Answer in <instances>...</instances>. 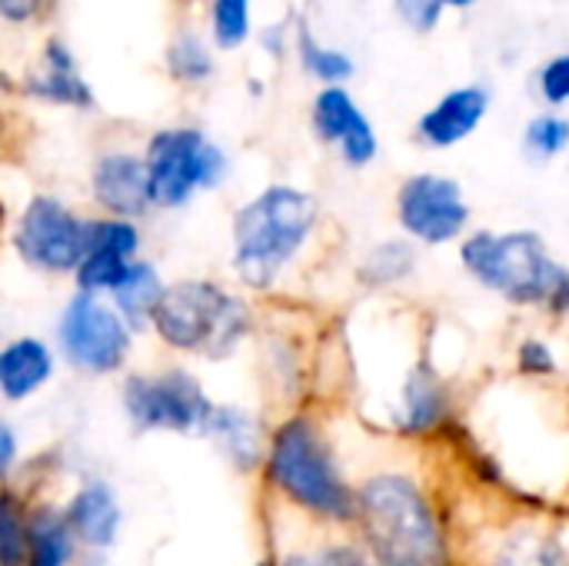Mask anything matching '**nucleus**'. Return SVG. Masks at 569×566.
I'll use <instances>...</instances> for the list:
<instances>
[{
	"label": "nucleus",
	"mask_w": 569,
	"mask_h": 566,
	"mask_svg": "<svg viewBox=\"0 0 569 566\" xmlns=\"http://www.w3.org/2000/svg\"><path fill=\"white\" fill-rule=\"evenodd\" d=\"M317 224V200L293 187H267L233 217V267L247 287H270Z\"/></svg>",
	"instance_id": "f257e3e1"
},
{
	"label": "nucleus",
	"mask_w": 569,
	"mask_h": 566,
	"mask_svg": "<svg viewBox=\"0 0 569 566\" xmlns=\"http://www.w3.org/2000/svg\"><path fill=\"white\" fill-rule=\"evenodd\" d=\"M460 260L470 274L503 294L513 304H547L567 307V270L547 254L537 234H477L460 247Z\"/></svg>",
	"instance_id": "f03ea898"
},
{
	"label": "nucleus",
	"mask_w": 569,
	"mask_h": 566,
	"mask_svg": "<svg viewBox=\"0 0 569 566\" xmlns=\"http://www.w3.org/2000/svg\"><path fill=\"white\" fill-rule=\"evenodd\" d=\"M150 324L177 350L227 354L250 327L247 307L207 280H183L160 294Z\"/></svg>",
	"instance_id": "7ed1b4c3"
},
{
	"label": "nucleus",
	"mask_w": 569,
	"mask_h": 566,
	"mask_svg": "<svg viewBox=\"0 0 569 566\" xmlns=\"http://www.w3.org/2000/svg\"><path fill=\"white\" fill-rule=\"evenodd\" d=\"M360 510L383 566H443L437 524L407 480L377 477L360 494Z\"/></svg>",
	"instance_id": "20e7f679"
},
{
	"label": "nucleus",
	"mask_w": 569,
	"mask_h": 566,
	"mask_svg": "<svg viewBox=\"0 0 569 566\" xmlns=\"http://www.w3.org/2000/svg\"><path fill=\"white\" fill-rule=\"evenodd\" d=\"M143 170H147L150 203L177 207L193 190L213 187L227 170V157L200 130L177 127V130H160L150 140Z\"/></svg>",
	"instance_id": "39448f33"
},
{
	"label": "nucleus",
	"mask_w": 569,
	"mask_h": 566,
	"mask_svg": "<svg viewBox=\"0 0 569 566\" xmlns=\"http://www.w3.org/2000/svg\"><path fill=\"white\" fill-rule=\"evenodd\" d=\"M273 480L287 494H293L300 504H307L320 514H330V517H350L353 514L350 490L340 484L323 444L317 440V434L303 420L287 424L277 434Z\"/></svg>",
	"instance_id": "423d86ee"
},
{
	"label": "nucleus",
	"mask_w": 569,
	"mask_h": 566,
	"mask_svg": "<svg viewBox=\"0 0 569 566\" xmlns=\"http://www.w3.org/2000/svg\"><path fill=\"white\" fill-rule=\"evenodd\" d=\"M60 344L70 364L90 374H110L130 350V327L97 294L83 290L60 317Z\"/></svg>",
	"instance_id": "0eeeda50"
},
{
	"label": "nucleus",
	"mask_w": 569,
	"mask_h": 566,
	"mask_svg": "<svg viewBox=\"0 0 569 566\" xmlns=\"http://www.w3.org/2000/svg\"><path fill=\"white\" fill-rule=\"evenodd\" d=\"M13 244L30 267L63 274L73 270L83 257L87 220L73 217V210H67L53 197H33L20 217Z\"/></svg>",
	"instance_id": "6e6552de"
},
{
	"label": "nucleus",
	"mask_w": 569,
	"mask_h": 566,
	"mask_svg": "<svg viewBox=\"0 0 569 566\" xmlns=\"http://www.w3.org/2000/svg\"><path fill=\"white\" fill-rule=\"evenodd\" d=\"M127 410L137 427H160V430H207L210 400L187 374H163V377H133L123 390Z\"/></svg>",
	"instance_id": "1a4fd4ad"
},
{
	"label": "nucleus",
	"mask_w": 569,
	"mask_h": 566,
	"mask_svg": "<svg viewBox=\"0 0 569 566\" xmlns=\"http://www.w3.org/2000/svg\"><path fill=\"white\" fill-rule=\"evenodd\" d=\"M397 207H400L403 230L433 247L460 237L470 220L460 183H453L450 177H437V173L410 177L400 190Z\"/></svg>",
	"instance_id": "9d476101"
},
{
	"label": "nucleus",
	"mask_w": 569,
	"mask_h": 566,
	"mask_svg": "<svg viewBox=\"0 0 569 566\" xmlns=\"http://www.w3.org/2000/svg\"><path fill=\"white\" fill-rule=\"evenodd\" d=\"M140 247V234L133 224L127 220H90L87 224V244H83V257L77 264V284L80 290H113L127 267L130 257Z\"/></svg>",
	"instance_id": "9b49d317"
},
{
	"label": "nucleus",
	"mask_w": 569,
	"mask_h": 566,
	"mask_svg": "<svg viewBox=\"0 0 569 566\" xmlns=\"http://www.w3.org/2000/svg\"><path fill=\"white\" fill-rule=\"evenodd\" d=\"M313 127L327 143H340L347 163L353 167H363L377 157V137L370 120L360 113L353 97L337 83L320 90L313 103Z\"/></svg>",
	"instance_id": "f8f14e48"
},
{
	"label": "nucleus",
	"mask_w": 569,
	"mask_h": 566,
	"mask_svg": "<svg viewBox=\"0 0 569 566\" xmlns=\"http://www.w3.org/2000/svg\"><path fill=\"white\" fill-rule=\"evenodd\" d=\"M93 197L117 217H140L150 207L147 170L133 153H107L93 167Z\"/></svg>",
	"instance_id": "ddd939ff"
},
{
	"label": "nucleus",
	"mask_w": 569,
	"mask_h": 566,
	"mask_svg": "<svg viewBox=\"0 0 569 566\" xmlns=\"http://www.w3.org/2000/svg\"><path fill=\"white\" fill-rule=\"evenodd\" d=\"M487 107H490V93L483 87L450 90L440 103H433L420 117V137L430 147H453V143H460L463 137H470L477 130Z\"/></svg>",
	"instance_id": "4468645a"
},
{
	"label": "nucleus",
	"mask_w": 569,
	"mask_h": 566,
	"mask_svg": "<svg viewBox=\"0 0 569 566\" xmlns=\"http://www.w3.org/2000/svg\"><path fill=\"white\" fill-rule=\"evenodd\" d=\"M50 354L40 340H13L0 350V394L20 400L50 377Z\"/></svg>",
	"instance_id": "2eb2a0df"
},
{
	"label": "nucleus",
	"mask_w": 569,
	"mask_h": 566,
	"mask_svg": "<svg viewBox=\"0 0 569 566\" xmlns=\"http://www.w3.org/2000/svg\"><path fill=\"white\" fill-rule=\"evenodd\" d=\"M30 93L43 97V100H53V103H70V107H90L93 103L87 83L77 73V63H73L70 50L60 40L47 43V73L30 83Z\"/></svg>",
	"instance_id": "dca6fc26"
},
{
	"label": "nucleus",
	"mask_w": 569,
	"mask_h": 566,
	"mask_svg": "<svg viewBox=\"0 0 569 566\" xmlns=\"http://www.w3.org/2000/svg\"><path fill=\"white\" fill-rule=\"evenodd\" d=\"M117 314L123 317V324H130L133 330L147 327L153 317V307L163 294V284L157 277V270L150 264H130L123 280L110 290Z\"/></svg>",
	"instance_id": "f3484780"
},
{
	"label": "nucleus",
	"mask_w": 569,
	"mask_h": 566,
	"mask_svg": "<svg viewBox=\"0 0 569 566\" xmlns=\"http://www.w3.org/2000/svg\"><path fill=\"white\" fill-rule=\"evenodd\" d=\"M117 520H120L117 504H113L110 490L100 487V484L87 487V490L73 500V507H70V524H73L90 544H100V547H107V544L113 540Z\"/></svg>",
	"instance_id": "a211bd4d"
},
{
	"label": "nucleus",
	"mask_w": 569,
	"mask_h": 566,
	"mask_svg": "<svg viewBox=\"0 0 569 566\" xmlns=\"http://www.w3.org/2000/svg\"><path fill=\"white\" fill-rule=\"evenodd\" d=\"M297 43H300V63H303L317 80H323V83H343V80L353 77V60H350L343 50L323 47V43L310 33V27L300 23Z\"/></svg>",
	"instance_id": "6ab92c4d"
},
{
	"label": "nucleus",
	"mask_w": 569,
	"mask_h": 566,
	"mask_svg": "<svg viewBox=\"0 0 569 566\" xmlns=\"http://www.w3.org/2000/svg\"><path fill=\"white\" fill-rule=\"evenodd\" d=\"M203 434H217L237 460L253 464V457H257V430H253L250 417H243L237 410H210V420H207Z\"/></svg>",
	"instance_id": "aec40b11"
},
{
	"label": "nucleus",
	"mask_w": 569,
	"mask_h": 566,
	"mask_svg": "<svg viewBox=\"0 0 569 566\" xmlns=\"http://www.w3.org/2000/svg\"><path fill=\"white\" fill-rule=\"evenodd\" d=\"M30 566H63L70 560V534L60 520L40 517L30 527Z\"/></svg>",
	"instance_id": "412c9836"
},
{
	"label": "nucleus",
	"mask_w": 569,
	"mask_h": 566,
	"mask_svg": "<svg viewBox=\"0 0 569 566\" xmlns=\"http://www.w3.org/2000/svg\"><path fill=\"white\" fill-rule=\"evenodd\" d=\"M250 37V0H213V40L223 50Z\"/></svg>",
	"instance_id": "4be33fe9"
},
{
	"label": "nucleus",
	"mask_w": 569,
	"mask_h": 566,
	"mask_svg": "<svg viewBox=\"0 0 569 566\" xmlns=\"http://www.w3.org/2000/svg\"><path fill=\"white\" fill-rule=\"evenodd\" d=\"M440 414H443V394L433 384V377H427V374L410 377V384H407V424L413 430H420V427H430Z\"/></svg>",
	"instance_id": "5701e85b"
},
{
	"label": "nucleus",
	"mask_w": 569,
	"mask_h": 566,
	"mask_svg": "<svg viewBox=\"0 0 569 566\" xmlns=\"http://www.w3.org/2000/svg\"><path fill=\"white\" fill-rule=\"evenodd\" d=\"M569 140V127L563 117H557V113H540V117H533L530 120V127H527V150L537 157V160H550V157H557L563 147H567Z\"/></svg>",
	"instance_id": "b1692460"
},
{
	"label": "nucleus",
	"mask_w": 569,
	"mask_h": 566,
	"mask_svg": "<svg viewBox=\"0 0 569 566\" xmlns=\"http://www.w3.org/2000/svg\"><path fill=\"white\" fill-rule=\"evenodd\" d=\"M170 70L180 80H203L213 70V63H210L207 47L197 37H183L170 47Z\"/></svg>",
	"instance_id": "393cba45"
},
{
	"label": "nucleus",
	"mask_w": 569,
	"mask_h": 566,
	"mask_svg": "<svg viewBox=\"0 0 569 566\" xmlns=\"http://www.w3.org/2000/svg\"><path fill=\"white\" fill-rule=\"evenodd\" d=\"M27 550V534L10 497H0V564H20Z\"/></svg>",
	"instance_id": "a878e982"
},
{
	"label": "nucleus",
	"mask_w": 569,
	"mask_h": 566,
	"mask_svg": "<svg viewBox=\"0 0 569 566\" xmlns=\"http://www.w3.org/2000/svg\"><path fill=\"white\" fill-rule=\"evenodd\" d=\"M410 267H413V254H410L403 244H397V240L383 244V247L370 257V264H367V270H377V274H370L373 280H393V277H403Z\"/></svg>",
	"instance_id": "bb28decb"
},
{
	"label": "nucleus",
	"mask_w": 569,
	"mask_h": 566,
	"mask_svg": "<svg viewBox=\"0 0 569 566\" xmlns=\"http://www.w3.org/2000/svg\"><path fill=\"white\" fill-rule=\"evenodd\" d=\"M393 3H397L400 17H403L413 30H420V33L433 30V27L440 23V13H443V3H440V0H393Z\"/></svg>",
	"instance_id": "cd10ccee"
},
{
	"label": "nucleus",
	"mask_w": 569,
	"mask_h": 566,
	"mask_svg": "<svg viewBox=\"0 0 569 566\" xmlns=\"http://www.w3.org/2000/svg\"><path fill=\"white\" fill-rule=\"evenodd\" d=\"M540 90L550 103H563L569 97V57H553L543 70H540Z\"/></svg>",
	"instance_id": "c85d7f7f"
},
{
	"label": "nucleus",
	"mask_w": 569,
	"mask_h": 566,
	"mask_svg": "<svg viewBox=\"0 0 569 566\" xmlns=\"http://www.w3.org/2000/svg\"><path fill=\"white\" fill-rule=\"evenodd\" d=\"M290 566H373L370 560H363L360 554L353 550H327V554H317V557H300Z\"/></svg>",
	"instance_id": "c756f323"
},
{
	"label": "nucleus",
	"mask_w": 569,
	"mask_h": 566,
	"mask_svg": "<svg viewBox=\"0 0 569 566\" xmlns=\"http://www.w3.org/2000/svg\"><path fill=\"white\" fill-rule=\"evenodd\" d=\"M520 364H523V370H530V374H550V370H553V357H550V350H547L543 344H527V347L520 350Z\"/></svg>",
	"instance_id": "7c9ffc66"
},
{
	"label": "nucleus",
	"mask_w": 569,
	"mask_h": 566,
	"mask_svg": "<svg viewBox=\"0 0 569 566\" xmlns=\"http://www.w3.org/2000/svg\"><path fill=\"white\" fill-rule=\"evenodd\" d=\"M40 10V0H0V17L10 23H23Z\"/></svg>",
	"instance_id": "2f4dec72"
},
{
	"label": "nucleus",
	"mask_w": 569,
	"mask_h": 566,
	"mask_svg": "<svg viewBox=\"0 0 569 566\" xmlns=\"http://www.w3.org/2000/svg\"><path fill=\"white\" fill-rule=\"evenodd\" d=\"M13 460V434L0 424V470Z\"/></svg>",
	"instance_id": "473e14b6"
},
{
	"label": "nucleus",
	"mask_w": 569,
	"mask_h": 566,
	"mask_svg": "<svg viewBox=\"0 0 569 566\" xmlns=\"http://www.w3.org/2000/svg\"><path fill=\"white\" fill-rule=\"evenodd\" d=\"M440 3H450V7H470L473 0H440Z\"/></svg>",
	"instance_id": "72a5a7b5"
}]
</instances>
